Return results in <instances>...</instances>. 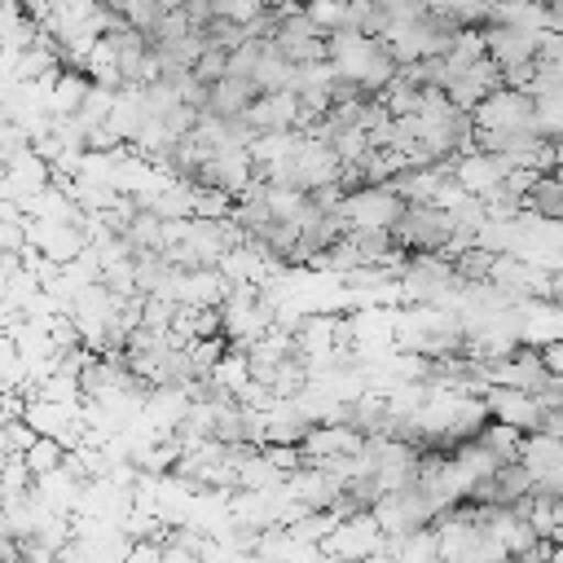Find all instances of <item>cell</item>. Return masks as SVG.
I'll use <instances>...</instances> for the list:
<instances>
[{
	"mask_svg": "<svg viewBox=\"0 0 563 563\" xmlns=\"http://www.w3.org/2000/svg\"><path fill=\"white\" fill-rule=\"evenodd\" d=\"M523 211L541 224H563V176L559 167H545L532 176L528 194H523Z\"/></svg>",
	"mask_w": 563,
	"mask_h": 563,
	"instance_id": "10",
	"label": "cell"
},
{
	"mask_svg": "<svg viewBox=\"0 0 563 563\" xmlns=\"http://www.w3.org/2000/svg\"><path fill=\"white\" fill-rule=\"evenodd\" d=\"M484 405H488L493 418H501V422H510V427H519V431H545V409H541V400H537L532 391H523V387L493 383V387L484 391Z\"/></svg>",
	"mask_w": 563,
	"mask_h": 563,
	"instance_id": "8",
	"label": "cell"
},
{
	"mask_svg": "<svg viewBox=\"0 0 563 563\" xmlns=\"http://www.w3.org/2000/svg\"><path fill=\"white\" fill-rule=\"evenodd\" d=\"M405 202L409 198H400L396 185H365L343 198V216L352 220V229H391V220L405 211Z\"/></svg>",
	"mask_w": 563,
	"mask_h": 563,
	"instance_id": "5",
	"label": "cell"
},
{
	"mask_svg": "<svg viewBox=\"0 0 563 563\" xmlns=\"http://www.w3.org/2000/svg\"><path fill=\"white\" fill-rule=\"evenodd\" d=\"M273 44H277L295 66H308V62H325V57H330V31H325L303 4H295V9L282 13V26H277Z\"/></svg>",
	"mask_w": 563,
	"mask_h": 563,
	"instance_id": "2",
	"label": "cell"
},
{
	"mask_svg": "<svg viewBox=\"0 0 563 563\" xmlns=\"http://www.w3.org/2000/svg\"><path fill=\"white\" fill-rule=\"evenodd\" d=\"M180 13L202 31V26L216 18V0H180Z\"/></svg>",
	"mask_w": 563,
	"mask_h": 563,
	"instance_id": "14",
	"label": "cell"
},
{
	"mask_svg": "<svg viewBox=\"0 0 563 563\" xmlns=\"http://www.w3.org/2000/svg\"><path fill=\"white\" fill-rule=\"evenodd\" d=\"M475 128H510V123H532L537 119V92L523 84H501L493 88L475 110Z\"/></svg>",
	"mask_w": 563,
	"mask_h": 563,
	"instance_id": "4",
	"label": "cell"
},
{
	"mask_svg": "<svg viewBox=\"0 0 563 563\" xmlns=\"http://www.w3.org/2000/svg\"><path fill=\"white\" fill-rule=\"evenodd\" d=\"M229 53H233V48H220V44H207V48H202V57L194 62V70H198L202 79H211V84H216L220 75H229Z\"/></svg>",
	"mask_w": 563,
	"mask_h": 563,
	"instance_id": "13",
	"label": "cell"
},
{
	"mask_svg": "<svg viewBox=\"0 0 563 563\" xmlns=\"http://www.w3.org/2000/svg\"><path fill=\"white\" fill-rule=\"evenodd\" d=\"M264 88L255 84V75H220L216 84H211V119H238V114H246L251 110V101L260 97Z\"/></svg>",
	"mask_w": 563,
	"mask_h": 563,
	"instance_id": "9",
	"label": "cell"
},
{
	"mask_svg": "<svg viewBox=\"0 0 563 563\" xmlns=\"http://www.w3.org/2000/svg\"><path fill=\"white\" fill-rule=\"evenodd\" d=\"M246 119L255 123L260 136H273V132H295L303 123V101L295 88H268L251 101Z\"/></svg>",
	"mask_w": 563,
	"mask_h": 563,
	"instance_id": "7",
	"label": "cell"
},
{
	"mask_svg": "<svg viewBox=\"0 0 563 563\" xmlns=\"http://www.w3.org/2000/svg\"><path fill=\"white\" fill-rule=\"evenodd\" d=\"M488 365H493V383L523 387V391H532V396L554 378V369H550L545 352H541V347H532V343H519L515 352H506L501 361H488Z\"/></svg>",
	"mask_w": 563,
	"mask_h": 563,
	"instance_id": "6",
	"label": "cell"
},
{
	"mask_svg": "<svg viewBox=\"0 0 563 563\" xmlns=\"http://www.w3.org/2000/svg\"><path fill=\"white\" fill-rule=\"evenodd\" d=\"M484 44H488V57L501 66V70H515V66H532L541 57V26H523V22H506V18H488L484 26Z\"/></svg>",
	"mask_w": 563,
	"mask_h": 563,
	"instance_id": "3",
	"label": "cell"
},
{
	"mask_svg": "<svg viewBox=\"0 0 563 563\" xmlns=\"http://www.w3.org/2000/svg\"><path fill=\"white\" fill-rule=\"evenodd\" d=\"M167 13H172V9H167L163 0H132V4H128V22H132V26H141L150 40L163 31Z\"/></svg>",
	"mask_w": 563,
	"mask_h": 563,
	"instance_id": "12",
	"label": "cell"
},
{
	"mask_svg": "<svg viewBox=\"0 0 563 563\" xmlns=\"http://www.w3.org/2000/svg\"><path fill=\"white\" fill-rule=\"evenodd\" d=\"M519 457L532 466V475H554V471H563V435L559 431H528Z\"/></svg>",
	"mask_w": 563,
	"mask_h": 563,
	"instance_id": "11",
	"label": "cell"
},
{
	"mask_svg": "<svg viewBox=\"0 0 563 563\" xmlns=\"http://www.w3.org/2000/svg\"><path fill=\"white\" fill-rule=\"evenodd\" d=\"M541 22L545 31H563V0H541Z\"/></svg>",
	"mask_w": 563,
	"mask_h": 563,
	"instance_id": "15",
	"label": "cell"
},
{
	"mask_svg": "<svg viewBox=\"0 0 563 563\" xmlns=\"http://www.w3.org/2000/svg\"><path fill=\"white\" fill-rule=\"evenodd\" d=\"M457 220L444 202L427 198V202H405V211L391 220V238L405 246V251H449V238H453Z\"/></svg>",
	"mask_w": 563,
	"mask_h": 563,
	"instance_id": "1",
	"label": "cell"
}]
</instances>
